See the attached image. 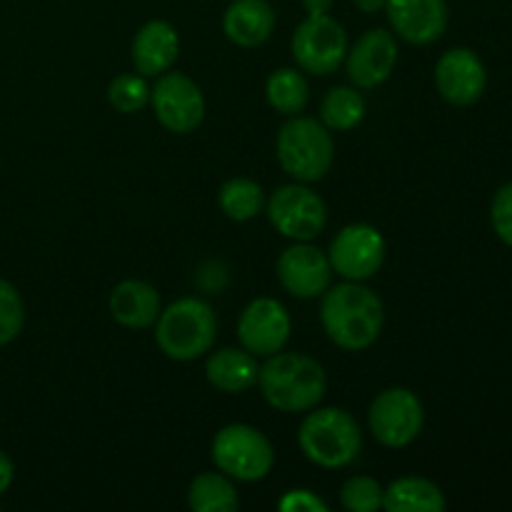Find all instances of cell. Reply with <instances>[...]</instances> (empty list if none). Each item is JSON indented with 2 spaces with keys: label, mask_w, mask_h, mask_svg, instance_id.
Masks as SVG:
<instances>
[{
  "label": "cell",
  "mask_w": 512,
  "mask_h": 512,
  "mask_svg": "<svg viewBox=\"0 0 512 512\" xmlns=\"http://www.w3.org/2000/svg\"><path fill=\"white\" fill-rule=\"evenodd\" d=\"M218 338L215 310L200 298H180L160 310L155 320V343L165 358L190 363L213 350Z\"/></svg>",
  "instance_id": "3957f363"
},
{
  "label": "cell",
  "mask_w": 512,
  "mask_h": 512,
  "mask_svg": "<svg viewBox=\"0 0 512 512\" xmlns=\"http://www.w3.org/2000/svg\"><path fill=\"white\" fill-rule=\"evenodd\" d=\"M490 223H493L495 235L512 248V183L503 185L495 193L493 205H490Z\"/></svg>",
  "instance_id": "f1b7e54d"
},
{
  "label": "cell",
  "mask_w": 512,
  "mask_h": 512,
  "mask_svg": "<svg viewBox=\"0 0 512 512\" xmlns=\"http://www.w3.org/2000/svg\"><path fill=\"white\" fill-rule=\"evenodd\" d=\"M180 53L178 30L168 20H150L135 33L133 65L145 78H158L168 73Z\"/></svg>",
  "instance_id": "e0dca14e"
},
{
  "label": "cell",
  "mask_w": 512,
  "mask_h": 512,
  "mask_svg": "<svg viewBox=\"0 0 512 512\" xmlns=\"http://www.w3.org/2000/svg\"><path fill=\"white\" fill-rule=\"evenodd\" d=\"M385 255H388V243L375 225L350 223L330 243L328 260L333 265V273L343 280L365 283L378 275Z\"/></svg>",
  "instance_id": "30bf717a"
},
{
  "label": "cell",
  "mask_w": 512,
  "mask_h": 512,
  "mask_svg": "<svg viewBox=\"0 0 512 512\" xmlns=\"http://www.w3.org/2000/svg\"><path fill=\"white\" fill-rule=\"evenodd\" d=\"M340 503L348 512H375L383 508V485L368 475H355L340 490Z\"/></svg>",
  "instance_id": "4316f807"
},
{
  "label": "cell",
  "mask_w": 512,
  "mask_h": 512,
  "mask_svg": "<svg viewBox=\"0 0 512 512\" xmlns=\"http://www.w3.org/2000/svg\"><path fill=\"white\" fill-rule=\"evenodd\" d=\"M398 63V43L385 28H370L350 45L345 55V70L358 90H373L393 75Z\"/></svg>",
  "instance_id": "4fadbf2b"
},
{
  "label": "cell",
  "mask_w": 512,
  "mask_h": 512,
  "mask_svg": "<svg viewBox=\"0 0 512 512\" xmlns=\"http://www.w3.org/2000/svg\"><path fill=\"white\" fill-rule=\"evenodd\" d=\"M275 155L285 173L298 183H318L330 173L335 160V143L320 120L293 115L280 128Z\"/></svg>",
  "instance_id": "5b68a950"
},
{
  "label": "cell",
  "mask_w": 512,
  "mask_h": 512,
  "mask_svg": "<svg viewBox=\"0 0 512 512\" xmlns=\"http://www.w3.org/2000/svg\"><path fill=\"white\" fill-rule=\"evenodd\" d=\"M13 478H15L13 460H10L8 455H5L3 450H0V495H3L5 490L10 488V485H13Z\"/></svg>",
  "instance_id": "4dcf8cb0"
},
{
  "label": "cell",
  "mask_w": 512,
  "mask_h": 512,
  "mask_svg": "<svg viewBox=\"0 0 512 512\" xmlns=\"http://www.w3.org/2000/svg\"><path fill=\"white\" fill-rule=\"evenodd\" d=\"M258 373V360L245 348H220L210 353L208 363H205L208 383L228 395H240L258 385Z\"/></svg>",
  "instance_id": "ffe728a7"
},
{
  "label": "cell",
  "mask_w": 512,
  "mask_h": 512,
  "mask_svg": "<svg viewBox=\"0 0 512 512\" xmlns=\"http://www.w3.org/2000/svg\"><path fill=\"white\" fill-rule=\"evenodd\" d=\"M278 508L283 512H328V503L310 490H288Z\"/></svg>",
  "instance_id": "f546056e"
},
{
  "label": "cell",
  "mask_w": 512,
  "mask_h": 512,
  "mask_svg": "<svg viewBox=\"0 0 512 512\" xmlns=\"http://www.w3.org/2000/svg\"><path fill=\"white\" fill-rule=\"evenodd\" d=\"M215 468L235 483H258L275 465L273 443L248 423H230L215 435L210 448Z\"/></svg>",
  "instance_id": "8992f818"
},
{
  "label": "cell",
  "mask_w": 512,
  "mask_h": 512,
  "mask_svg": "<svg viewBox=\"0 0 512 512\" xmlns=\"http://www.w3.org/2000/svg\"><path fill=\"white\" fill-rule=\"evenodd\" d=\"M108 310L118 325L128 330H145L160 315V293L145 280H123L108 298Z\"/></svg>",
  "instance_id": "d6986e66"
},
{
  "label": "cell",
  "mask_w": 512,
  "mask_h": 512,
  "mask_svg": "<svg viewBox=\"0 0 512 512\" xmlns=\"http://www.w3.org/2000/svg\"><path fill=\"white\" fill-rule=\"evenodd\" d=\"M383 508L388 512H443L448 500L433 480L408 475L383 488Z\"/></svg>",
  "instance_id": "44dd1931"
},
{
  "label": "cell",
  "mask_w": 512,
  "mask_h": 512,
  "mask_svg": "<svg viewBox=\"0 0 512 512\" xmlns=\"http://www.w3.org/2000/svg\"><path fill=\"white\" fill-rule=\"evenodd\" d=\"M298 445L313 465L338 470L358 458L363 448V433L348 410L313 408L300 423Z\"/></svg>",
  "instance_id": "277c9868"
},
{
  "label": "cell",
  "mask_w": 512,
  "mask_h": 512,
  "mask_svg": "<svg viewBox=\"0 0 512 512\" xmlns=\"http://www.w3.org/2000/svg\"><path fill=\"white\" fill-rule=\"evenodd\" d=\"M293 320L288 308L275 298H255L238 320V340L255 358H270L288 345Z\"/></svg>",
  "instance_id": "7c38bea8"
},
{
  "label": "cell",
  "mask_w": 512,
  "mask_h": 512,
  "mask_svg": "<svg viewBox=\"0 0 512 512\" xmlns=\"http://www.w3.org/2000/svg\"><path fill=\"white\" fill-rule=\"evenodd\" d=\"M373 438L390 450L408 448L420 438L425 410L418 395L408 388H388L373 400L368 413Z\"/></svg>",
  "instance_id": "9c48e42d"
},
{
  "label": "cell",
  "mask_w": 512,
  "mask_h": 512,
  "mask_svg": "<svg viewBox=\"0 0 512 512\" xmlns=\"http://www.w3.org/2000/svg\"><path fill=\"white\" fill-rule=\"evenodd\" d=\"M435 85L450 105L468 108L483 98L488 88V70L475 50L450 48L435 65Z\"/></svg>",
  "instance_id": "5bb4252c"
},
{
  "label": "cell",
  "mask_w": 512,
  "mask_h": 512,
  "mask_svg": "<svg viewBox=\"0 0 512 512\" xmlns=\"http://www.w3.org/2000/svg\"><path fill=\"white\" fill-rule=\"evenodd\" d=\"M220 210L235 223H248L258 218L265 210L263 185L250 178H230L225 180L218 193Z\"/></svg>",
  "instance_id": "d4e9b609"
},
{
  "label": "cell",
  "mask_w": 512,
  "mask_h": 512,
  "mask_svg": "<svg viewBox=\"0 0 512 512\" xmlns=\"http://www.w3.org/2000/svg\"><path fill=\"white\" fill-rule=\"evenodd\" d=\"M348 33L343 25L328 15H308L290 40L295 65L310 75H330L345 63Z\"/></svg>",
  "instance_id": "ba28073f"
},
{
  "label": "cell",
  "mask_w": 512,
  "mask_h": 512,
  "mask_svg": "<svg viewBox=\"0 0 512 512\" xmlns=\"http://www.w3.org/2000/svg\"><path fill=\"white\" fill-rule=\"evenodd\" d=\"M258 388L265 403L278 413L295 415L318 408L328 390L323 365L303 353H275L260 365Z\"/></svg>",
  "instance_id": "7a4b0ae2"
},
{
  "label": "cell",
  "mask_w": 512,
  "mask_h": 512,
  "mask_svg": "<svg viewBox=\"0 0 512 512\" xmlns=\"http://www.w3.org/2000/svg\"><path fill=\"white\" fill-rule=\"evenodd\" d=\"M150 105L155 118L165 130L175 135H188L200 128L205 118V98L200 85L185 73L158 75L150 88Z\"/></svg>",
  "instance_id": "8fae6325"
},
{
  "label": "cell",
  "mask_w": 512,
  "mask_h": 512,
  "mask_svg": "<svg viewBox=\"0 0 512 512\" xmlns=\"http://www.w3.org/2000/svg\"><path fill=\"white\" fill-rule=\"evenodd\" d=\"M278 280L293 298L310 300L320 298L325 290L330 288L333 280V265H330L328 255L320 248L308 243H293L280 253L278 265Z\"/></svg>",
  "instance_id": "9a60e30c"
},
{
  "label": "cell",
  "mask_w": 512,
  "mask_h": 512,
  "mask_svg": "<svg viewBox=\"0 0 512 512\" xmlns=\"http://www.w3.org/2000/svg\"><path fill=\"white\" fill-rule=\"evenodd\" d=\"M273 30L275 10L268 0H233L225 8L223 33L238 48H258Z\"/></svg>",
  "instance_id": "ac0fdd59"
},
{
  "label": "cell",
  "mask_w": 512,
  "mask_h": 512,
  "mask_svg": "<svg viewBox=\"0 0 512 512\" xmlns=\"http://www.w3.org/2000/svg\"><path fill=\"white\" fill-rule=\"evenodd\" d=\"M320 320L330 343L340 350L360 353L380 338L385 325V305L365 283L343 280L323 293Z\"/></svg>",
  "instance_id": "6da1fadb"
},
{
  "label": "cell",
  "mask_w": 512,
  "mask_h": 512,
  "mask_svg": "<svg viewBox=\"0 0 512 512\" xmlns=\"http://www.w3.org/2000/svg\"><path fill=\"white\" fill-rule=\"evenodd\" d=\"M108 103L118 113H140L145 105H150V85L145 75L140 73H123L108 85Z\"/></svg>",
  "instance_id": "484cf974"
},
{
  "label": "cell",
  "mask_w": 512,
  "mask_h": 512,
  "mask_svg": "<svg viewBox=\"0 0 512 512\" xmlns=\"http://www.w3.org/2000/svg\"><path fill=\"white\" fill-rule=\"evenodd\" d=\"M385 15L398 38L410 45H430L448 30V0H385Z\"/></svg>",
  "instance_id": "2e32d148"
},
{
  "label": "cell",
  "mask_w": 512,
  "mask_h": 512,
  "mask_svg": "<svg viewBox=\"0 0 512 512\" xmlns=\"http://www.w3.org/2000/svg\"><path fill=\"white\" fill-rule=\"evenodd\" d=\"M355 8L365 15H375L380 10H385V0H353Z\"/></svg>",
  "instance_id": "d6a6232c"
},
{
  "label": "cell",
  "mask_w": 512,
  "mask_h": 512,
  "mask_svg": "<svg viewBox=\"0 0 512 512\" xmlns=\"http://www.w3.org/2000/svg\"><path fill=\"white\" fill-rule=\"evenodd\" d=\"M365 113H368V105L365 98L358 93V88H350V85H340V88L328 90V95L320 103V123L328 130H353L363 123Z\"/></svg>",
  "instance_id": "cb8c5ba5"
},
{
  "label": "cell",
  "mask_w": 512,
  "mask_h": 512,
  "mask_svg": "<svg viewBox=\"0 0 512 512\" xmlns=\"http://www.w3.org/2000/svg\"><path fill=\"white\" fill-rule=\"evenodd\" d=\"M188 505L195 512H233L238 510V490L225 473H200L188 488Z\"/></svg>",
  "instance_id": "603a6c76"
},
{
  "label": "cell",
  "mask_w": 512,
  "mask_h": 512,
  "mask_svg": "<svg viewBox=\"0 0 512 512\" xmlns=\"http://www.w3.org/2000/svg\"><path fill=\"white\" fill-rule=\"evenodd\" d=\"M265 213H268L270 225L293 243H308L318 238L328 225V208L323 198L310 190L308 183H298V180L280 185L265 200Z\"/></svg>",
  "instance_id": "52a82bcc"
},
{
  "label": "cell",
  "mask_w": 512,
  "mask_h": 512,
  "mask_svg": "<svg viewBox=\"0 0 512 512\" xmlns=\"http://www.w3.org/2000/svg\"><path fill=\"white\" fill-rule=\"evenodd\" d=\"M303 8L308 15H328L333 0H303Z\"/></svg>",
  "instance_id": "1f68e13d"
},
{
  "label": "cell",
  "mask_w": 512,
  "mask_h": 512,
  "mask_svg": "<svg viewBox=\"0 0 512 512\" xmlns=\"http://www.w3.org/2000/svg\"><path fill=\"white\" fill-rule=\"evenodd\" d=\"M25 303L18 288L0 278V345H8L23 333Z\"/></svg>",
  "instance_id": "83f0119b"
},
{
  "label": "cell",
  "mask_w": 512,
  "mask_h": 512,
  "mask_svg": "<svg viewBox=\"0 0 512 512\" xmlns=\"http://www.w3.org/2000/svg\"><path fill=\"white\" fill-rule=\"evenodd\" d=\"M265 98L275 113L288 115V118L300 115L310 103L308 78L295 68L273 70L265 83Z\"/></svg>",
  "instance_id": "7402d4cb"
}]
</instances>
